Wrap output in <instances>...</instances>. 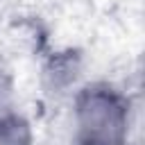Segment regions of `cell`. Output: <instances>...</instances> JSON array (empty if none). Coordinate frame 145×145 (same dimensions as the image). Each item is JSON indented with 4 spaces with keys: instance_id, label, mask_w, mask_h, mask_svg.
Returning a JSON list of instances; mask_svg holds the SVG:
<instances>
[{
    "instance_id": "7a4b0ae2",
    "label": "cell",
    "mask_w": 145,
    "mask_h": 145,
    "mask_svg": "<svg viewBox=\"0 0 145 145\" xmlns=\"http://www.w3.org/2000/svg\"><path fill=\"white\" fill-rule=\"evenodd\" d=\"M29 127L20 116L0 113V145H29Z\"/></svg>"
},
{
    "instance_id": "6da1fadb",
    "label": "cell",
    "mask_w": 145,
    "mask_h": 145,
    "mask_svg": "<svg viewBox=\"0 0 145 145\" xmlns=\"http://www.w3.org/2000/svg\"><path fill=\"white\" fill-rule=\"evenodd\" d=\"M129 116L125 100L102 86L79 93L75 102V134L79 145H125Z\"/></svg>"
}]
</instances>
